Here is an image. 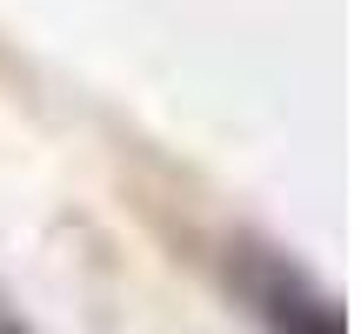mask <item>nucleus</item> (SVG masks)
Segmentation results:
<instances>
[{"label":"nucleus","mask_w":361,"mask_h":334,"mask_svg":"<svg viewBox=\"0 0 361 334\" xmlns=\"http://www.w3.org/2000/svg\"><path fill=\"white\" fill-rule=\"evenodd\" d=\"M241 287H247L255 314H261L274 334H341L335 301H328L322 287L295 268V261H281V254L247 247V254H241Z\"/></svg>","instance_id":"obj_1"}]
</instances>
